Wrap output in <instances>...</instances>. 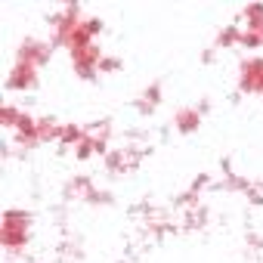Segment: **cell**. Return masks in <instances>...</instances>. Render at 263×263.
<instances>
[{
    "label": "cell",
    "mask_w": 263,
    "mask_h": 263,
    "mask_svg": "<svg viewBox=\"0 0 263 263\" xmlns=\"http://www.w3.org/2000/svg\"><path fill=\"white\" fill-rule=\"evenodd\" d=\"M34 84V65L31 62H22L13 68V78H10V87H31Z\"/></svg>",
    "instance_id": "obj_1"
}]
</instances>
